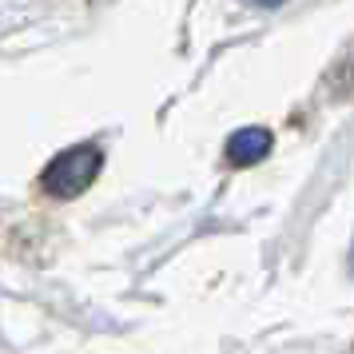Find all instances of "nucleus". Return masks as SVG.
<instances>
[{
  "label": "nucleus",
  "mask_w": 354,
  "mask_h": 354,
  "mask_svg": "<svg viewBox=\"0 0 354 354\" xmlns=\"http://www.w3.org/2000/svg\"><path fill=\"white\" fill-rule=\"evenodd\" d=\"M271 147H274L271 128H263V124H247V128L231 131L223 156H227V163H231V167H251V163L267 160V156H271Z\"/></svg>",
  "instance_id": "obj_2"
},
{
  "label": "nucleus",
  "mask_w": 354,
  "mask_h": 354,
  "mask_svg": "<svg viewBox=\"0 0 354 354\" xmlns=\"http://www.w3.org/2000/svg\"><path fill=\"white\" fill-rule=\"evenodd\" d=\"M100 167H104V151H100L96 144H72L68 151H60V156L44 167L40 187H44L52 199H76V195H84L96 183Z\"/></svg>",
  "instance_id": "obj_1"
},
{
  "label": "nucleus",
  "mask_w": 354,
  "mask_h": 354,
  "mask_svg": "<svg viewBox=\"0 0 354 354\" xmlns=\"http://www.w3.org/2000/svg\"><path fill=\"white\" fill-rule=\"evenodd\" d=\"M243 4H251V8H267V12H271V8L287 4V0H243Z\"/></svg>",
  "instance_id": "obj_3"
}]
</instances>
